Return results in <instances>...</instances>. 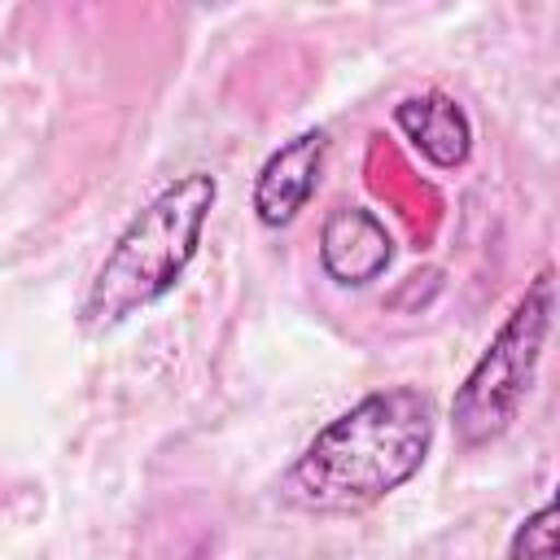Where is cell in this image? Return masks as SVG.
I'll use <instances>...</instances> for the list:
<instances>
[{"instance_id": "obj_1", "label": "cell", "mask_w": 560, "mask_h": 560, "mask_svg": "<svg viewBox=\"0 0 560 560\" xmlns=\"http://www.w3.org/2000/svg\"><path fill=\"white\" fill-rule=\"evenodd\" d=\"M438 438V402L420 385H389L332 416L284 468L280 499L298 512H368L407 486Z\"/></svg>"}, {"instance_id": "obj_2", "label": "cell", "mask_w": 560, "mask_h": 560, "mask_svg": "<svg viewBox=\"0 0 560 560\" xmlns=\"http://www.w3.org/2000/svg\"><path fill=\"white\" fill-rule=\"evenodd\" d=\"M214 201H219V179L210 171H188L166 188H158L105 249L83 293L79 324L88 332H109L131 315H140L144 306L162 302L192 267Z\"/></svg>"}, {"instance_id": "obj_3", "label": "cell", "mask_w": 560, "mask_h": 560, "mask_svg": "<svg viewBox=\"0 0 560 560\" xmlns=\"http://www.w3.org/2000/svg\"><path fill=\"white\" fill-rule=\"evenodd\" d=\"M551 315H556V276L538 271L451 398V424L459 446H486L516 420V411L525 407L538 381V363L551 337Z\"/></svg>"}, {"instance_id": "obj_4", "label": "cell", "mask_w": 560, "mask_h": 560, "mask_svg": "<svg viewBox=\"0 0 560 560\" xmlns=\"http://www.w3.org/2000/svg\"><path fill=\"white\" fill-rule=\"evenodd\" d=\"M324 158H328L324 127H306L267 153V162L258 166V179H254V214L262 228H289L306 210V201L319 188Z\"/></svg>"}, {"instance_id": "obj_5", "label": "cell", "mask_w": 560, "mask_h": 560, "mask_svg": "<svg viewBox=\"0 0 560 560\" xmlns=\"http://www.w3.org/2000/svg\"><path fill=\"white\" fill-rule=\"evenodd\" d=\"M394 262L389 228L363 206H337L324 214L319 228V267L341 289H363L381 280Z\"/></svg>"}, {"instance_id": "obj_6", "label": "cell", "mask_w": 560, "mask_h": 560, "mask_svg": "<svg viewBox=\"0 0 560 560\" xmlns=\"http://www.w3.org/2000/svg\"><path fill=\"white\" fill-rule=\"evenodd\" d=\"M394 127L407 136V144L438 171H455L468 162L472 153V118L468 109L442 92V88H429V92H416V96H402L394 105Z\"/></svg>"}, {"instance_id": "obj_7", "label": "cell", "mask_w": 560, "mask_h": 560, "mask_svg": "<svg viewBox=\"0 0 560 560\" xmlns=\"http://www.w3.org/2000/svg\"><path fill=\"white\" fill-rule=\"evenodd\" d=\"M508 560H556V499L534 508L508 538Z\"/></svg>"}]
</instances>
